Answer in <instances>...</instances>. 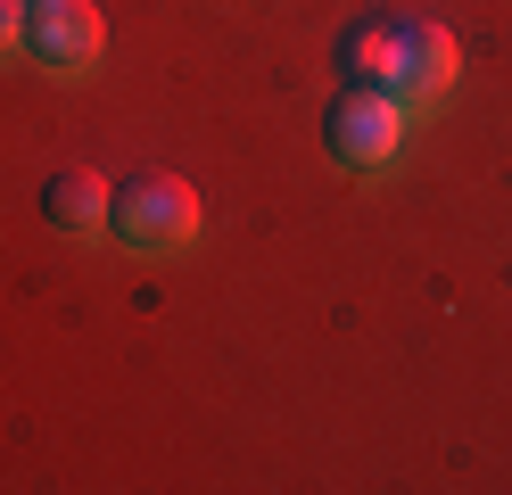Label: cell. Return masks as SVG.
<instances>
[{
  "instance_id": "4",
  "label": "cell",
  "mask_w": 512,
  "mask_h": 495,
  "mask_svg": "<svg viewBox=\"0 0 512 495\" xmlns=\"http://www.w3.org/2000/svg\"><path fill=\"white\" fill-rule=\"evenodd\" d=\"M397 75H405V25L364 17L339 33V83L347 91H397Z\"/></svg>"
},
{
  "instance_id": "6",
  "label": "cell",
  "mask_w": 512,
  "mask_h": 495,
  "mask_svg": "<svg viewBox=\"0 0 512 495\" xmlns=\"http://www.w3.org/2000/svg\"><path fill=\"white\" fill-rule=\"evenodd\" d=\"M108 182L91 174V165H67V174H50L42 182V215L58 223V231H75V240H91V231H108Z\"/></svg>"
},
{
  "instance_id": "2",
  "label": "cell",
  "mask_w": 512,
  "mask_h": 495,
  "mask_svg": "<svg viewBox=\"0 0 512 495\" xmlns=\"http://www.w3.org/2000/svg\"><path fill=\"white\" fill-rule=\"evenodd\" d=\"M405 149V99L397 91H339L331 108V157L347 174H380Z\"/></svg>"
},
{
  "instance_id": "5",
  "label": "cell",
  "mask_w": 512,
  "mask_h": 495,
  "mask_svg": "<svg viewBox=\"0 0 512 495\" xmlns=\"http://www.w3.org/2000/svg\"><path fill=\"white\" fill-rule=\"evenodd\" d=\"M463 75V50L446 25H405V75H397V99L405 108H438Z\"/></svg>"
},
{
  "instance_id": "7",
  "label": "cell",
  "mask_w": 512,
  "mask_h": 495,
  "mask_svg": "<svg viewBox=\"0 0 512 495\" xmlns=\"http://www.w3.org/2000/svg\"><path fill=\"white\" fill-rule=\"evenodd\" d=\"M25 50V0H0V58Z\"/></svg>"
},
{
  "instance_id": "8",
  "label": "cell",
  "mask_w": 512,
  "mask_h": 495,
  "mask_svg": "<svg viewBox=\"0 0 512 495\" xmlns=\"http://www.w3.org/2000/svg\"><path fill=\"white\" fill-rule=\"evenodd\" d=\"M25 9H34V0H25Z\"/></svg>"
},
{
  "instance_id": "3",
  "label": "cell",
  "mask_w": 512,
  "mask_h": 495,
  "mask_svg": "<svg viewBox=\"0 0 512 495\" xmlns=\"http://www.w3.org/2000/svg\"><path fill=\"white\" fill-rule=\"evenodd\" d=\"M25 50L58 75H75V66L100 58V9L91 0H34L25 9Z\"/></svg>"
},
{
  "instance_id": "1",
  "label": "cell",
  "mask_w": 512,
  "mask_h": 495,
  "mask_svg": "<svg viewBox=\"0 0 512 495\" xmlns=\"http://www.w3.org/2000/svg\"><path fill=\"white\" fill-rule=\"evenodd\" d=\"M199 190H190L182 174H133L116 198H108V231L124 248H141V256H166V248H190L199 240Z\"/></svg>"
}]
</instances>
